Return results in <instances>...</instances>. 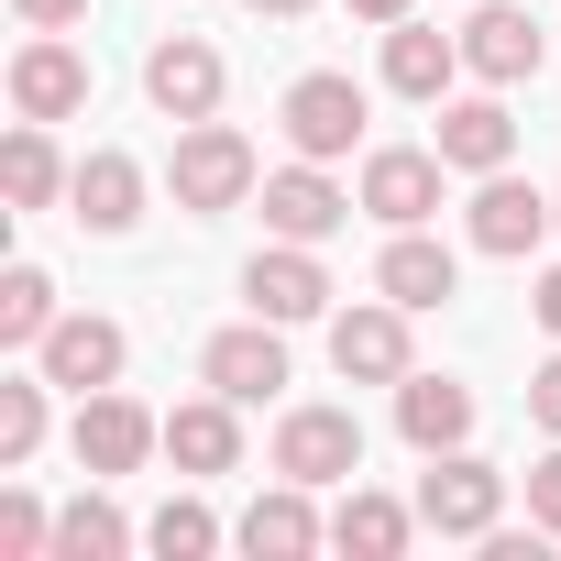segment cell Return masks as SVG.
Instances as JSON below:
<instances>
[{"label": "cell", "mask_w": 561, "mask_h": 561, "mask_svg": "<svg viewBox=\"0 0 561 561\" xmlns=\"http://www.w3.org/2000/svg\"><path fill=\"white\" fill-rule=\"evenodd\" d=\"M12 12H23V34H78L89 0H12Z\"/></svg>", "instance_id": "32"}, {"label": "cell", "mask_w": 561, "mask_h": 561, "mask_svg": "<svg viewBox=\"0 0 561 561\" xmlns=\"http://www.w3.org/2000/svg\"><path fill=\"white\" fill-rule=\"evenodd\" d=\"M275 473H298V484H364V419L353 408H287L275 419Z\"/></svg>", "instance_id": "8"}, {"label": "cell", "mask_w": 561, "mask_h": 561, "mask_svg": "<svg viewBox=\"0 0 561 561\" xmlns=\"http://www.w3.org/2000/svg\"><path fill=\"white\" fill-rule=\"evenodd\" d=\"M133 539H144V528H133V517H122L100 484H89L78 506H56V561H122Z\"/></svg>", "instance_id": "25"}, {"label": "cell", "mask_w": 561, "mask_h": 561, "mask_svg": "<svg viewBox=\"0 0 561 561\" xmlns=\"http://www.w3.org/2000/svg\"><path fill=\"white\" fill-rule=\"evenodd\" d=\"M198 386L264 408L275 386H287V331H275V320H231V331H209V342H198Z\"/></svg>", "instance_id": "13"}, {"label": "cell", "mask_w": 561, "mask_h": 561, "mask_svg": "<svg viewBox=\"0 0 561 561\" xmlns=\"http://www.w3.org/2000/svg\"><path fill=\"white\" fill-rule=\"evenodd\" d=\"M45 397H56V386H45V364L0 386V473H23V462L45 451Z\"/></svg>", "instance_id": "27"}, {"label": "cell", "mask_w": 561, "mask_h": 561, "mask_svg": "<svg viewBox=\"0 0 561 561\" xmlns=\"http://www.w3.org/2000/svg\"><path fill=\"white\" fill-rule=\"evenodd\" d=\"M364 111H375V100H364V89H353L342 67H309V78H287V100H275L287 144H298V154H320V165L364 144Z\"/></svg>", "instance_id": "9"}, {"label": "cell", "mask_w": 561, "mask_h": 561, "mask_svg": "<svg viewBox=\"0 0 561 561\" xmlns=\"http://www.w3.org/2000/svg\"><path fill=\"white\" fill-rule=\"evenodd\" d=\"M397 430H408L419 462H430V451H462V440H473V386H451V375H408V386H397Z\"/></svg>", "instance_id": "23"}, {"label": "cell", "mask_w": 561, "mask_h": 561, "mask_svg": "<svg viewBox=\"0 0 561 561\" xmlns=\"http://www.w3.org/2000/svg\"><path fill=\"white\" fill-rule=\"evenodd\" d=\"M0 187H12V209H56V198L78 187V165L56 154L45 122H12V144H0Z\"/></svg>", "instance_id": "24"}, {"label": "cell", "mask_w": 561, "mask_h": 561, "mask_svg": "<svg viewBox=\"0 0 561 561\" xmlns=\"http://www.w3.org/2000/svg\"><path fill=\"white\" fill-rule=\"evenodd\" d=\"M12 111L23 122H78L89 111V56L67 34H23L12 45Z\"/></svg>", "instance_id": "14"}, {"label": "cell", "mask_w": 561, "mask_h": 561, "mask_svg": "<svg viewBox=\"0 0 561 561\" xmlns=\"http://www.w3.org/2000/svg\"><path fill=\"white\" fill-rule=\"evenodd\" d=\"M67 451H78V473H89V484H122V473H144V462L165 451V419H154L144 397L100 386V397H78V419H67Z\"/></svg>", "instance_id": "2"}, {"label": "cell", "mask_w": 561, "mask_h": 561, "mask_svg": "<svg viewBox=\"0 0 561 561\" xmlns=\"http://www.w3.org/2000/svg\"><path fill=\"white\" fill-rule=\"evenodd\" d=\"M353 12H364V23L386 34V23H408V12H419V0H353Z\"/></svg>", "instance_id": "34"}, {"label": "cell", "mask_w": 561, "mask_h": 561, "mask_svg": "<svg viewBox=\"0 0 561 561\" xmlns=\"http://www.w3.org/2000/svg\"><path fill=\"white\" fill-rule=\"evenodd\" d=\"M539 56H550L539 12H517V0H473V23H462V67H473L484 89H517V78H539Z\"/></svg>", "instance_id": "16"}, {"label": "cell", "mask_w": 561, "mask_h": 561, "mask_svg": "<svg viewBox=\"0 0 561 561\" xmlns=\"http://www.w3.org/2000/svg\"><path fill=\"white\" fill-rule=\"evenodd\" d=\"M165 187H176V209H187V220H220V209H242V198L264 187V154H253V144L209 111V122H176Z\"/></svg>", "instance_id": "1"}, {"label": "cell", "mask_w": 561, "mask_h": 561, "mask_svg": "<svg viewBox=\"0 0 561 561\" xmlns=\"http://www.w3.org/2000/svg\"><path fill=\"white\" fill-rule=\"evenodd\" d=\"M550 220H561V187H550Z\"/></svg>", "instance_id": "36"}, {"label": "cell", "mask_w": 561, "mask_h": 561, "mask_svg": "<svg viewBox=\"0 0 561 561\" xmlns=\"http://www.w3.org/2000/svg\"><path fill=\"white\" fill-rule=\"evenodd\" d=\"M462 231H473V253L517 264V253H539L561 220H550V187H528L517 165H495V176H473V198H462Z\"/></svg>", "instance_id": "6"}, {"label": "cell", "mask_w": 561, "mask_h": 561, "mask_svg": "<svg viewBox=\"0 0 561 561\" xmlns=\"http://www.w3.org/2000/svg\"><path fill=\"white\" fill-rule=\"evenodd\" d=\"M528 309H539V331L561 342V264H550V275H539V287H528Z\"/></svg>", "instance_id": "33"}, {"label": "cell", "mask_w": 561, "mask_h": 561, "mask_svg": "<svg viewBox=\"0 0 561 561\" xmlns=\"http://www.w3.org/2000/svg\"><path fill=\"white\" fill-rule=\"evenodd\" d=\"M220 89H231V67H220V45H209V34H165V45L144 56V100H154L165 122H209V111H220Z\"/></svg>", "instance_id": "15"}, {"label": "cell", "mask_w": 561, "mask_h": 561, "mask_svg": "<svg viewBox=\"0 0 561 561\" xmlns=\"http://www.w3.org/2000/svg\"><path fill=\"white\" fill-rule=\"evenodd\" d=\"M528 528H550V539H561V440L528 462Z\"/></svg>", "instance_id": "30"}, {"label": "cell", "mask_w": 561, "mask_h": 561, "mask_svg": "<svg viewBox=\"0 0 561 561\" xmlns=\"http://www.w3.org/2000/svg\"><path fill=\"white\" fill-rule=\"evenodd\" d=\"M165 462L198 484V473H231L242 462V397H187V408H165Z\"/></svg>", "instance_id": "19"}, {"label": "cell", "mask_w": 561, "mask_h": 561, "mask_svg": "<svg viewBox=\"0 0 561 561\" xmlns=\"http://www.w3.org/2000/svg\"><path fill=\"white\" fill-rule=\"evenodd\" d=\"M242 309L275 320V331L320 320V309H331V264H320V242H264V253L242 264Z\"/></svg>", "instance_id": "10"}, {"label": "cell", "mask_w": 561, "mask_h": 561, "mask_svg": "<svg viewBox=\"0 0 561 561\" xmlns=\"http://www.w3.org/2000/svg\"><path fill=\"white\" fill-rule=\"evenodd\" d=\"M408 320H419V309H397L386 287H375V298H353V309L331 320V375H342V386H408V375H419Z\"/></svg>", "instance_id": "4"}, {"label": "cell", "mask_w": 561, "mask_h": 561, "mask_svg": "<svg viewBox=\"0 0 561 561\" xmlns=\"http://www.w3.org/2000/svg\"><path fill=\"white\" fill-rule=\"evenodd\" d=\"M67 209L100 231V242H122L133 220H144V165L122 154V144H100V154H78V187H67Z\"/></svg>", "instance_id": "22"}, {"label": "cell", "mask_w": 561, "mask_h": 561, "mask_svg": "<svg viewBox=\"0 0 561 561\" xmlns=\"http://www.w3.org/2000/svg\"><path fill=\"white\" fill-rule=\"evenodd\" d=\"M375 287L397 298V309H451L462 298V253L419 220V231H386V253H375Z\"/></svg>", "instance_id": "17"}, {"label": "cell", "mask_w": 561, "mask_h": 561, "mask_svg": "<svg viewBox=\"0 0 561 561\" xmlns=\"http://www.w3.org/2000/svg\"><path fill=\"white\" fill-rule=\"evenodd\" d=\"M56 320H67V309H56V275H45V264H12V275H0V353H34Z\"/></svg>", "instance_id": "26"}, {"label": "cell", "mask_w": 561, "mask_h": 561, "mask_svg": "<svg viewBox=\"0 0 561 561\" xmlns=\"http://www.w3.org/2000/svg\"><path fill=\"white\" fill-rule=\"evenodd\" d=\"M144 550H165V561H209V550H220V517H209L198 495H165V506L144 517Z\"/></svg>", "instance_id": "28"}, {"label": "cell", "mask_w": 561, "mask_h": 561, "mask_svg": "<svg viewBox=\"0 0 561 561\" xmlns=\"http://www.w3.org/2000/svg\"><path fill=\"white\" fill-rule=\"evenodd\" d=\"M253 209H264V231H275V242H331V231H342L364 198H353V187H342L320 154H298V165H275V176L253 187Z\"/></svg>", "instance_id": "7"}, {"label": "cell", "mask_w": 561, "mask_h": 561, "mask_svg": "<svg viewBox=\"0 0 561 561\" xmlns=\"http://www.w3.org/2000/svg\"><path fill=\"white\" fill-rule=\"evenodd\" d=\"M45 550H56V506L12 484V495H0V561H45Z\"/></svg>", "instance_id": "29"}, {"label": "cell", "mask_w": 561, "mask_h": 561, "mask_svg": "<svg viewBox=\"0 0 561 561\" xmlns=\"http://www.w3.org/2000/svg\"><path fill=\"white\" fill-rule=\"evenodd\" d=\"M528 419H539V430H550V440H561V342H550V364H539V375H528Z\"/></svg>", "instance_id": "31"}, {"label": "cell", "mask_w": 561, "mask_h": 561, "mask_svg": "<svg viewBox=\"0 0 561 561\" xmlns=\"http://www.w3.org/2000/svg\"><path fill=\"white\" fill-rule=\"evenodd\" d=\"M242 12H264V23H298V12H320V0H242Z\"/></svg>", "instance_id": "35"}, {"label": "cell", "mask_w": 561, "mask_h": 561, "mask_svg": "<svg viewBox=\"0 0 561 561\" xmlns=\"http://www.w3.org/2000/svg\"><path fill=\"white\" fill-rule=\"evenodd\" d=\"M440 187H451L440 144H375V154H364V176H353V198H364L386 231H419V220H440Z\"/></svg>", "instance_id": "5"}, {"label": "cell", "mask_w": 561, "mask_h": 561, "mask_svg": "<svg viewBox=\"0 0 561 561\" xmlns=\"http://www.w3.org/2000/svg\"><path fill=\"white\" fill-rule=\"evenodd\" d=\"M231 539L253 550V561H309V550H331V517H320V484H298V473H275L242 517H231Z\"/></svg>", "instance_id": "11"}, {"label": "cell", "mask_w": 561, "mask_h": 561, "mask_svg": "<svg viewBox=\"0 0 561 561\" xmlns=\"http://www.w3.org/2000/svg\"><path fill=\"white\" fill-rule=\"evenodd\" d=\"M419 517H430V539H495V528H506V473H495L473 440H462V451H430Z\"/></svg>", "instance_id": "3"}, {"label": "cell", "mask_w": 561, "mask_h": 561, "mask_svg": "<svg viewBox=\"0 0 561 561\" xmlns=\"http://www.w3.org/2000/svg\"><path fill=\"white\" fill-rule=\"evenodd\" d=\"M419 528H430V517H419V495H375V484H342V506H331V550H353V561H397Z\"/></svg>", "instance_id": "21"}, {"label": "cell", "mask_w": 561, "mask_h": 561, "mask_svg": "<svg viewBox=\"0 0 561 561\" xmlns=\"http://www.w3.org/2000/svg\"><path fill=\"white\" fill-rule=\"evenodd\" d=\"M451 78H473V67H462V34H440V23H419V12L386 23V89H397V100H430V111H440Z\"/></svg>", "instance_id": "18"}, {"label": "cell", "mask_w": 561, "mask_h": 561, "mask_svg": "<svg viewBox=\"0 0 561 561\" xmlns=\"http://www.w3.org/2000/svg\"><path fill=\"white\" fill-rule=\"evenodd\" d=\"M122 320H100V309H67L45 342H34V364H45V386L56 397H100V386H122Z\"/></svg>", "instance_id": "12"}, {"label": "cell", "mask_w": 561, "mask_h": 561, "mask_svg": "<svg viewBox=\"0 0 561 561\" xmlns=\"http://www.w3.org/2000/svg\"><path fill=\"white\" fill-rule=\"evenodd\" d=\"M440 165H451V176H495V165H517V122H506L495 89L440 100Z\"/></svg>", "instance_id": "20"}]
</instances>
